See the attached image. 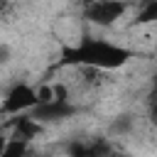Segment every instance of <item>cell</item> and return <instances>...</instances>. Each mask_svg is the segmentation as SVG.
I'll list each match as a JSON object with an SVG mask.
<instances>
[{
	"label": "cell",
	"mask_w": 157,
	"mask_h": 157,
	"mask_svg": "<svg viewBox=\"0 0 157 157\" xmlns=\"http://www.w3.org/2000/svg\"><path fill=\"white\" fill-rule=\"evenodd\" d=\"M71 157H108L110 145L105 140H88V142H76L71 145Z\"/></svg>",
	"instance_id": "cell-6"
},
{
	"label": "cell",
	"mask_w": 157,
	"mask_h": 157,
	"mask_svg": "<svg viewBox=\"0 0 157 157\" xmlns=\"http://www.w3.org/2000/svg\"><path fill=\"white\" fill-rule=\"evenodd\" d=\"M7 2H10V0H0V10H2V7L7 5Z\"/></svg>",
	"instance_id": "cell-11"
},
{
	"label": "cell",
	"mask_w": 157,
	"mask_h": 157,
	"mask_svg": "<svg viewBox=\"0 0 157 157\" xmlns=\"http://www.w3.org/2000/svg\"><path fill=\"white\" fill-rule=\"evenodd\" d=\"M0 157H34V150L29 142H20V140H10L5 142V150L0 152Z\"/></svg>",
	"instance_id": "cell-7"
},
{
	"label": "cell",
	"mask_w": 157,
	"mask_h": 157,
	"mask_svg": "<svg viewBox=\"0 0 157 157\" xmlns=\"http://www.w3.org/2000/svg\"><path fill=\"white\" fill-rule=\"evenodd\" d=\"M34 108H37V91L29 83H15L0 103L2 115H25Z\"/></svg>",
	"instance_id": "cell-2"
},
{
	"label": "cell",
	"mask_w": 157,
	"mask_h": 157,
	"mask_svg": "<svg viewBox=\"0 0 157 157\" xmlns=\"http://www.w3.org/2000/svg\"><path fill=\"white\" fill-rule=\"evenodd\" d=\"M132 59V52L123 44H113L105 39L86 37L78 44H64L61 47V64L66 66H86L96 71H110L120 69Z\"/></svg>",
	"instance_id": "cell-1"
},
{
	"label": "cell",
	"mask_w": 157,
	"mask_h": 157,
	"mask_svg": "<svg viewBox=\"0 0 157 157\" xmlns=\"http://www.w3.org/2000/svg\"><path fill=\"white\" fill-rule=\"evenodd\" d=\"M42 132H44V125L37 120V118H32V115H15L12 118V123H10V132H7V137L10 140H20V142H34V140H39L42 137Z\"/></svg>",
	"instance_id": "cell-4"
},
{
	"label": "cell",
	"mask_w": 157,
	"mask_h": 157,
	"mask_svg": "<svg viewBox=\"0 0 157 157\" xmlns=\"http://www.w3.org/2000/svg\"><path fill=\"white\" fill-rule=\"evenodd\" d=\"M74 113H76V105H71V103H47V105H37L32 110V118H37L44 125L52 120H64Z\"/></svg>",
	"instance_id": "cell-5"
},
{
	"label": "cell",
	"mask_w": 157,
	"mask_h": 157,
	"mask_svg": "<svg viewBox=\"0 0 157 157\" xmlns=\"http://www.w3.org/2000/svg\"><path fill=\"white\" fill-rule=\"evenodd\" d=\"M78 2H81V7H88V5H93L96 0H78Z\"/></svg>",
	"instance_id": "cell-10"
},
{
	"label": "cell",
	"mask_w": 157,
	"mask_h": 157,
	"mask_svg": "<svg viewBox=\"0 0 157 157\" xmlns=\"http://www.w3.org/2000/svg\"><path fill=\"white\" fill-rule=\"evenodd\" d=\"M125 10H128L125 0H96L93 5L83 7V15L88 22H93L98 27H110L125 15Z\"/></svg>",
	"instance_id": "cell-3"
},
{
	"label": "cell",
	"mask_w": 157,
	"mask_h": 157,
	"mask_svg": "<svg viewBox=\"0 0 157 157\" xmlns=\"http://www.w3.org/2000/svg\"><path fill=\"white\" fill-rule=\"evenodd\" d=\"M152 20H157V0H145L137 12V25H147Z\"/></svg>",
	"instance_id": "cell-8"
},
{
	"label": "cell",
	"mask_w": 157,
	"mask_h": 157,
	"mask_svg": "<svg viewBox=\"0 0 157 157\" xmlns=\"http://www.w3.org/2000/svg\"><path fill=\"white\" fill-rule=\"evenodd\" d=\"M7 61H10V47L0 44V64H7Z\"/></svg>",
	"instance_id": "cell-9"
}]
</instances>
